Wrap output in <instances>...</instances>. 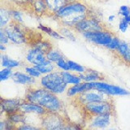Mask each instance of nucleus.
<instances>
[{
    "label": "nucleus",
    "mask_w": 130,
    "mask_h": 130,
    "mask_svg": "<svg viewBox=\"0 0 130 130\" xmlns=\"http://www.w3.org/2000/svg\"><path fill=\"white\" fill-rule=\"evenodd\" d=\"M0 50H1L2 51H6L7 50V47L6 46H4V44H0Z\"/></svg>",
    "instance_id": "40"
},
{
    "label": "nucleus",
    "mask_w": 130,
    "mask_h": 130,
    "mask_svg": "<svg viewBox=\"0 0 130 130\" xmlns=\"http://www.w3.org/2000/svg\"><path fill=\"white\" fill-rule=\"evenodd\" d=\"M93 87L98 90L103 91L110 95H128L130 93L117 85L107 84L103 81H93Z\"/></svg>",
    "instance_id": "11"
},
{
    "label": "nucleus",
    "mask_w": 130,
    "mask_h": 130,
    "mask_svg": "<svg viewBox=\"0 0 130 130\" xmlns=\"http://www.w3.org/2000/svg\"><path fill=\"white\" fill-rule=\"evenodd\" d=\"M34 47H37V48L40 49L41 51H42L46 55L49 51H51L53 49V45L49 40L43 39L41 41V42H39L38 43H37Z\"/></svg>",
    "instance_id": "25"
},
{
    "label": "nucleus",
    "mask_w": 130,
    "mask_h": 130,
    "mask_svg": "<svg viewBox=\"0 0 130 130\" xmlns=\"http://www.w3.org/2000/svg\"><path fill=\"white\" fill-rule=\"evenodd\" d=\"M19 111H22L24 113H32V114H37L42 116L47 111V110L43 107L42 106L39 104H36L34 103H30L25 99V101L20 105L19 108Z\"/></svg>",
    "instance_id": "14"
},
{
    "label": "nucleus",
    "mask_w": 130,
    "mask_h": 130,
    "mask_svg": "<svg viewBox=\"0 0 130 130\" xmlns=\"http://www.w3.org/2000/svg\"><path fill=\"white\" fill-rule=\"evenodd\" d=\"M46 58H47V59L51 61V62L56 63V62H58L59 60L64 59V56L60 51H55L54 49H52L51 51H50L46 54Z\"/></svg>",
    "instance_id": "26"
},
{
    "label": "nucleus",
    "mask_w": 130,
    "mask_h": 130,
    "mask_svg": "<svg viewBox=\"0 0 130 130\" xmlns=\"http://www.w3.org/2000/svg\"><path fill=\"white\" fill-rule=\"evenodd\" d=\"M68 63L70 71L76 72L78 73V74L84 72L85 70V68H86L85 67L82 66V65L78 64V63H76L73 62V61H71V60H68Z\"/></svg>",
    "instance_id": "29"
},
{
    "label": "nucleus",
    "mask_w": 130,
    "mask_h": 130,
    "mask_svg": "<svg viewBox=\"0 0 130 130\" xmlns=\"http://www.w3.org/2000/svg\"><path fill=\"white\" fill-rule=\"evenodd\" d=\"M120 40L119 39V38H118L117 36L115 35L113 37L111 42H110L106 47H107L109 51H111V52H113L118 48V46H119V45H120Z\"/></svg>",
    "instance_id": "30"
},
{
    "label": "nucleus",
    "mask_w": 130,
    "mask_h": 130,
    "mask_svg": "<svg viewBox=\"0 0 130 130\" xmlns=\"http://www.w3.org/2000/svg\"><path fill=\"white\" fill-rule=\"evenodd\" d=\"M70 28L72 31L82 34L83 32H86L105 30L107 29L108 28L106 26V24L99 18V13H96L87 16L86 18H85L82 20L75 24Z\"/></svg>",
    "instance_id": "8"
},
{
    "label": "nucleus",
    "mask_w": 130,
    "mask_h": 130,
    "mask_svg": "<svg viewBox=\"0 0 130 130\" xmlns=\"http://www.w3.org/2000/svg\"><path fill=\"white\" fill-rule=\"evenodd\" d=\"M45 1H46L49 11L48 17L51 18L61 8L67 5L68 3L75 1V0H45Z\"/></svg>",
    "instance_id": "16"
},
{
    "label": "nucleus",
    "mask_w": 130,
    "mask_h": 130,
    "mask_svg": "<svg viewBox=\"0 0 130 130\" xmlns=\"http://www.w3.org/2000/svg\"><path fill=\"white\" fill-rule=\"evenodd\" d=\"M25 72L28 75L32 77H39V76H41V75H42V73H41L34 66V67H28V66L25 67Z\"/></svg>",
    "instance_id": "32"
},
{
    "label": "nucleus",
    "mask_w": 130,
    "mask_h": 130,
    "mask_svg": "<svg viewBox=\"0 0 130 130\" xmlns=\"http://www.w3.org/2000/svg\"><path fill=\"white\" fill-rule=\"evenodd\" d=\"M40 127L42 129L59 130V129H77L83 128L81 126L72 123L66 114L57 111H47L41 116Z\"/></svg>",
    "instance_id": "4"
},
{
    "label": "nucleus",
    "mask_w": 130,
    "mask_h": 130,
    "mask_svg": "<svg viewBox=\"0 0 130 130\" xmlns=\"http://www.w3.org/2000/svg\"><path fill=\"white\" fill-rule=\"evenodd\" d=\"M113 115H99L89 118V120L82 123L85 128H106L111 125L112 120L116 119Z\"/></svg>",
    "instance_id": "10"
},
{
    "label": "nucleus",
    "mask_w": 130,
    "mask_h": 130,
    "mask_svg": "<svg viewBox=\"0 0 130 130\" xmlns=\"http://www.w3.org/2000/svg\"><path fill=\"white\" fill-rule=\"evenodd\" d=\"M129 46L130 45L126 42H124V41H120L119 46H118L116 50L115 51H113L112 53L116 55V58H120V57H121L123 55H124V53L128 51Z\"/></svg>",
    "instance_id": "27"
},
{
    "label": "nucleus",
    "mask_w": 130,
    "mask_h": 130,
    "mask_svg": "<svg viewBox=\"0 0 130 130\" xmlns=\"http://www.w3.org/2000/svg\"><path fill=\"white\" fill-rule=\"evenodd\" d=\"M81 35L89 42L98 45V46H102L105 47L111 42L113 37L115 36V34L109 28L102 31L83 32Z\"/></svg>",
    "instance_id": "9"
},
{
    "label": "nucleus",
    "mask_w": 130,
    "mask_h": 130,
    "mask_svg": "<svg viewBox=\"0 0 130 130\" xmlns=\"http://www.w3.org/2000/svg\"><path fill=\"white\" fill-rule=\"evenodd\" d=\"M77 110L80 111L81 117H82V123L94 116L109 114V115L116 116V106L114 103V100L93 102V103L81 106Z\"/></svg>",
    "instance_id": "5"
},
{
    "label": "nucleus",
    "mask_w": 130,
    "mask_h": 130,
    "mask_svg": "<svg viewBox=\"0 0 130 130\" xmlns=\"http://www.w3.org/2000/svg\"><path fill=\"white\" fill-rule=\"evenodd\" d=\"M41 85L55 94H60L66 91L68 84L65 82L61 71H54L42 76L40 80Z\"/></svg>",
    "instance_id": "7"
},
{
    "label": "nucleus",
    "mask_w": 130,
    "mask_h": 130,
    "mask_svg": "<svg viewBox=\"0 0 130 130\" xmlns=\"http://www.w3.org/2000/svg\"><path fill=\"white\" fill-rule=\"evenodd\" d=\"M38 29L41 31H42L44 32H46L48 35H50L52 38H54L55 39H64V37L62 36L59 32H56L54 29H52L51 28L48 27L46 25H43V24H40L38 25Z\"/></svg>",
    "instance_id": "24"
},
{
    "label": "nucleus",
    "mask_w": 130,
    "mask_h": 130,
    "mask_svg": "<svg viewBox=\"0 0 130 130\" xmlns=\"http://www.w3.org/2000/svg\"><path fill=\"white\" fill-rule=\"evenodd\" d=\"M25 59L28 63L32 65H39L44 63L47 59L46 55L37 47H31L27 52Z\"/></svg>",
    "instance_id": "13"
},
{
    "label": "nucleus",
    "mask_w": 130,
    "mask_h": 130,
    "mask_svg": "<svg viewBox=\"0 0 130 130\" xmlns=\"http://www.w3.org/2000/svg\"><path fill=\"white\" fill-rule=\"evenodd\" d=\"M12 20L11 10L8 7L1 5L0 7V28H5Z\"/></svg>",
    "instance_id": "20"
},
{
    "label": "nucleus",
    "mask_w": 130,
    "mask_h": 130,
    "mask_svg": "<svg viewBox=\"0 0 130 130\" xmlns=\"http://www.w3.org/2000/svg\"><path fill=\"white\" fill-rule=\"evenodd\" d=\"M24 99L30 103L42 106L47 111L66 114L63 103L57 97V94L43 86L38 87L34 84L28 85L26 88Z\"/></svg>",
    "instance_id": "2"
},
{
    "label": "nucleus",
    "mask_w": 130,
    "mask_h": 130,
    "mask_svg": "<svg viewBox=\"0 0 130 130\" xmlns=\"http://www.w3.org/2000/svg\"><path fill=\"white\" fill-rule=\"evenodd\" d=\"M128 27H129L128 22L124 17H122L120 20V22H119V30L121 32H125L126 31L128 30Z\"/></svg>",
    "instance_id": "34"
},
{
    "label": "nucleus",
    "mask_w": 130,
    "mask_h": 130,
    "mask_svg": "<svg viewBox=\"0 0 130 130\" xmlns=\"http://www.w3.org/2000/svg\"><path fill=\"white\" fill-rule=\"evenodd\" d=\"M11 78L14 82L20 84V85H31V84H34L36 82L35 79L32 76L24 74L20 72H15L12 73V75L11 76Z\"/></svg>",
    "instance_id": "19"
},
{
    "label": "nucleus",
    "mask_w": 130,
    "mask_h": 130,
    "mask_svg": "<svg viewBox=\"0 0 130 130\" xmlns=\"http://www.w3.org/2000/svg\"><path fill=\"white\" fill-rule=\"evenodd\" d=\"M55 64H56L57 68L62 69V70H63V71H70L68 63V60H66V59H65V58L59 60L58 62L55 63Z\"/></svg>",
    "instance_id": "33"
},
{
    "label": "nucleus",
    "mask_w": 130,
    "mask_h": 130,
    "mask_svg": "<svg viewBox=\"0 0 130 130\" xmlns=\"http://www.w3.org/2000/svg\"><path fill=\"white\" fill-rule=\"evenodd\" d=\"M17 129H23V130H28V129H42L41 127H36L32 124H21L17 126Z\"/></svg>",
    "instance_id": "38"
},
{
    "label": "nucleus",
    "mask_w": 130,
    "mask_h": 130,
    "mask_svg": "<svg viewBox=\"0 0 130 130\" xmlns=\"http://www.w3.org/2000/svg\"><path fill=\"white\" fill-rule=\"evenodd\" d=\"M108 100H114L111 95H110L105 92L98 90L96 89H91L77 93V94L72 97H70V100L69 101H70L71 104L73 107L78 109L81 106L89 103H93V102Z\"/></svg>",
    "instance_id": "6"
},
{
    "label": "nucleus",
    "mask_w": 130,
    "mask_h": 130,
    "mask_svg": "<svg viewBox=\"0 0 130 130\" xmlns=\"http://www.w3.org/2000/svg\"><path fill=\"white\" fill-rule=\"evenodd\" d=\"M4 29L10 41L15 44H26L30 47H34L37 43L44 39L41 32L13 20H11Z\"/></svg>",
    "instance_id": "3"
},
{
    "label": "nucleus",
    "mask_w": 130,
    "mask_h": 130,
    "mask_svg": "<svg viewBox=\"0 0 130 130\" xmlns=\"http://www.w3.org/2000/svg\"><path fill=\"white\" fill-rule=\"evenodd\" d=\"M118 59H120L124 64L129 65L130 66V46L128 49V51L124 53V55H123L121 57H120V58H118Z\"/></svg>",
    "instance_id": "36"
},
{
    "label": "nucleus",
    "mask_w": 130,
    "mask_h": 130,
    "mask_svg": "<svg viewBox=\"0 0 130 130\" xmlns=\"http://www.w3.org/2000/svg\"><path fill=\"white\" fill-rule=\"evenodd\" d=\"M96 13L98 12L83 0H75L61 8L51 18L61 27L70 28L87 16Z\"/></svg>",
    "instance_id": "1"
},
{
    "label": "nucleus",
    "mask_w": 130,
    "mask_h": 130,
    "mask_svg": "<svg viewBox=\"0 0 130 130\" xmlns=\"http://www.w3.org/2000/svg\"><path fill=\"white\" fill-rule=\"evenodd\" d=\"M128 24H129V26H130V21H129V22H128Z\"/></svg>",
    "instance_id": "41"
},
{
    "label": "nucleus",
    "mask_w": 130,
    "mask_h": 130,
    "mask_svg": "<svg viewBox=\"0 0 130 130\" xmlns=\"http://www.w3.org/2000/svg\"><path fill=\"white\" fill-rule=\"evenodd\" d=\"M61 74L64 80V81L66 82L68 85V84H72V85H76V84H79L80 82H82V80L80 77L79 74L78 75H75V74H72V73L68 72V71H61Z\"/></svg>",
    "instance_id": "22"
},
{
    "label": "nucleus",
    "mask_w": 130,
    "mask_h": 130,
    "mask_svg": "<svg viewBox=\"0 0 130 130\" xmlns=\"http://www.w3.org/2000/svg\"><path fill=\"white\" fill-rule=\"evenodd\" d=\"M12 73H13V72H12L11 68H5L4 69H3L1 72H0V80H1L2 81L7 80L9 77L11 76Z\"/></svg>",
    "instance_id": "31"
},
{
    "label": "nucleus",
    "mask_w": 130,
    "mask_h": 130,
    "mask_svg": "<svg viewBox=\"0 0 130 130\" xmlns=\"http://www.w3.org/2000/svg\"><path fill=\"white\" fill-rule=\"evenodd\" d=\"M8 1H11V0H8Z\"/></svg>",
    "instance_id": "42"
},
{
    "label": "nucleus",
    "mask_w": 130,
    "mask_h": 130,
    "mask_svg": "<svg viewBox=\"0 0 130 130\" xmlns=\"http://www.w3.org/2000/svg\"><path fill=\"white\" fill-rule=\"evenodd\" d=\"M115 18H116L115 15H111L108 16V20H109V21H113V20H115Z\"/></svg>",
    "instance_id": "39"
},
{
    "label": "nucleus",
    "mask_w": 130,
    "mask_h": 130,
    "mask_svg": "<svg viewBox=\"0 0 130 130\" xmlns=\"http://www.w3.org/2000/svg\"><path fill=\"white\" fill-rule=\"evenodd\" d=\"M59 32L62 36H63L64 38H68L69 40L73 41V42L76 41V37L72 34V30L71 28H69L68 27H61L59 30Z\"/></svg>",
    "instance_id": "28"
},
{
    "label": "nucleus",
    "mask_w": 130,
    "mask_h": 130,
    "mask_svg": "<svg viewBox=\"0 0 130 130\" xmlns=\"http://www.w3.org/2000/svg\"><path fill=\"white\" fill-rule=\"evenodd\" d=\"M93 89V81H90V82H86V81H84V82H80L79 84H76L72 86L69 87L67 89L66 94L68 98L72 97L77 93H81L83 91L88 90V89Z\"/></svg>",
    "instance_id": "17"
},
{
    "label": "nucleus",
    "mask_w": 130,
    "mask_h": 130,
    "mask_svg": "<svg viewBox=\"0 0 130 130\" xmlns=\"http://www.w3.org/2000/svg\"><path fill=\"white\" fill-rule=\"evenodd\" d=\"M25 99H3L1 98V115H5L19 111V108Z\"/></svg>",
    "instance_id": "12"
},
{
    "label": "nucleus",
    "mask_w": 130,
    "mask_h": 130,
    "mask_svg": "<svg viewBox=\"0 0 130 130\" xmlns=\"http://www.w3.org/2000/svg\"><path fill=\"white\" fill-rule=\"evenodd\" d=\"M34 67L42 73V74H48V73L52 72L55 71L56 64H54V63L51 62L49 59H46L44 63L39 65H34Z\"/></svg>",
    "instance_id": "21"
},
{
    "label": "nucleus",
    "mask_w": 130,
    "mask_h": 130,
    "mask_svg": "<svg viewBox=\"0 0 130 130\" xmlns=\"http://www.w3.org/2000/svg\"><path fill=\"white\" fill-rule=\"evenodd\" d=\"M80 77L83 81L90 82V81H104L105 76L99 72L93 70L92 68H86L84 72L80 73Z\"/></svg>",
    "instance_id": "15"
},
{
    "label": "nucleus",
    "mask_w": 130,
    "mask_h": 130,
    "mask_svg": "<svg viewBox=\"0 0 130 130\" xmlns=\"http://www.w3.org/2000/svg\"><path fill=\"white\" fill-rule=\"evenodd\" d=\"M118 14L121 15L122 17H126L130 15V7L127 5H122L120 7L119 11H118Z\"/></svg>",
    "instance_id": "35"
},
{
    "label": "nucleus",
    "mask_w": 130,
    "mask_h": 130,
    "mask_svg": "<svg viewBox=\"0 0 130 130\" xmlns=\"http://www.w3.org/2000/svg\"><path fill=\"white\" fill-rule=\"evenodd\" d=\"M9 40L10 39L8 38L4 28H1V29H0V42L2 44H7Z\"/></svg>",
    "instance_id": "37"
},
{
    "label": "nucleus",
    "mask_w": 130,
    "mask_h": 130,
    "mask_svg": "<svg viewBox=\"0 0 130 130\" xmlns=\"http://www.w3.org/2000/svg\"><path fill=\"white\" fill-rule=\"evenodd\" d=\"M34 10V16L37 18H41L43 16H49V11L47 5L45 0H34L32 3Z\"/></svg>",
    "instance_id": "18"
},
{
    "label": "nucleus",
    "mask_w": 130,
    "mask_h": 130,
    "mask_svg": "<svg viewBox=\"0 0 130 130\" xmlns=\"http://www.w3.org/2000/svg\"><path fill=\"white\" fill-rule=\"evenodd\" d=\"M1 60H2V62H1L2 66L5 68H14L21 65V62H20V61L15 60V59H10L7 55H4V54L1 55Z\"/></svg>",
    "instance_id": "23"
}]
</instances>
